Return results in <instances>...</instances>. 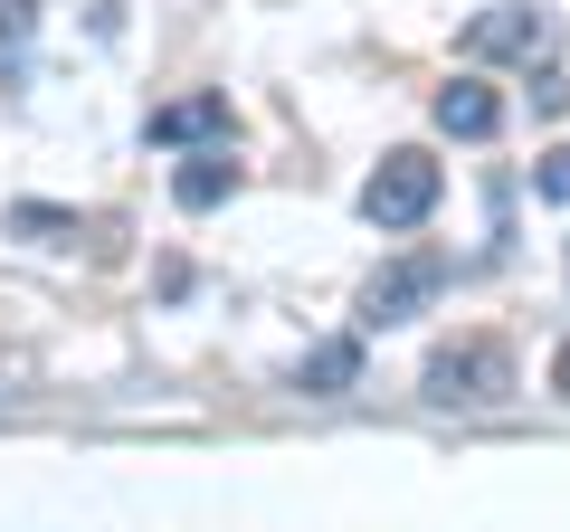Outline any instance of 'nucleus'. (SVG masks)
Returning a JSON list of instances; mask_svg holds the SVG:
<instances>
[{"label":"nucleus","mask_w":570,"mask_h":532,"mask_svg":"<svg viewBox=\"0 0 570 532\" xmlns=\"http://www.w3.org/2000/svg\"><path fill=\"white\" fill-rule=\"evenodd\" d=\"M419 390L438 410H494V400H513V352L494 343V333H456V343L428 352Z\"/></svg>","instance_id":"nucleus-1"},{"label":"nucleus","mask_w":570,"mask_h":532,"mask_svg":"<svg viewBox=\"0 0 570 532\" xmlns=\"http://www.w3.org/2000/svg\"><path fill=\"white\" fill-rule=\"evenodd\" d=\"M438 190H448V171L428 162L419 144H400V152H381V171L362 181V219L371 228H419L428 209H438Z\"/></svg>","instance_id":"nucleus-2"},{"label":"nucleus","mask_w":570,"mask_h":532,"mask_svg":"<svg viewBox=\"0 0 570 532\" xmlns=\"http://www.w3.org/2000/svg\"><path fill=\"white\" fill-rule=\"evenodd\" d=\"M561 48V20H551L542 0H504L485 20H466V58H513V67H542Z\"/></svg>","instance_id":"nucleus-3"},{"label":"nucleus","mask_w":570,"mask_h":532,"mask_svg":"<svg viewBox=\"0 0 570 532\" xmlns=\"http://www.w3.org/2000/svg\"><path fill=\"white\" fill-rule=\"evenodd\" d=\"M438 286H448V257H438V247H419V257L381 266V276L362 286V324H400V314L438 305Z\"/></svg>","instance_id":"nucleus-4"},{"label":"nucleus","mask_w":570,"mask_h":532,"mask_svg":"<svg viewBox=\"0 0 570 532\" xmlns=\"http://www.w3.org/2000/svg\"><path fill=\"white\" fill-rule=\"evenodd\" d=\"M153 144H228V96L219 86H200V96H171L153 105V124H142Z\"/></svg>","instance_id":"nucleus-5"},{"label":"nucleus","mask_w":570,"mask_h":532,"mask_svg":"<svg viewBox=\"0 0 570 532\" xmlns=\"http://www.w3.org/2000/svg\"><path fill=\"white\" fill-rule=\"evenodd\" d=\"M494 124H504V105H494V86H475V77L438 86V134H456V144H485Z\"/></svg>","instance_id":"nucleus-6"},{"label":"nucleus","mask_w":570,"mask_h":532,"mask_svg":"<svg viewBox=\"0 0 570 532\" xmlns=\"http://www.w3.org/2000/svg\"><path fill=\"white\" fill-rule=\"evenodd\" d=\"M352 381H362V343H352V333H333V343H314L305 362H295V390H314V400H343Z\"/></svg>","instance_id":"nucleus-7"},{"label":"nucleus","mask_w":570,"mask_h":532,"mask_svg":"<svg viewBox=\"0 0 570 532\" xmlns=\"http://www.w3.org/2000/svg\"><path fill=\"white\" fill-rule=\"evenodd\" d=\"M228 190H238V162H228V152H190V162L171 171V200L181 209H219Z\"/></svg>","instance_id":"nucleus-8"},{"label":"nucleus","mask_w":570,"mask_h":532,"mask_svg":"<svg viewBox=\"0 0 570 532\" xmlns=\"http://www.w3.org/2000/svg\"><path fill=\"white\" fill-rule=\"evenodd\" d=\"M0 228H10V238H29V247H67V238H77V209H48V200H10V209H0Z\"/></svg>","instance_id":"nucleus-9"},{"label":"nucleus","mask_w":570,"mask_h":532,"mask_svg":"<svg viewBox=\"0 0 570 532\" xmlns=\"http://www.w3.org/2000/svg\"><path fill=\"white\" fill-rule=\"evenodd\" d=\"M29 29H39V0H0V67H20Z\"/></svg>","instance_id":"nucleus-10"},{"label":"nucleus","mask_w":570,"mask_h":532,"mask_svg":"<svg viewBox=\"0 0 570 532\" xmlns=\"http://www.w3.org/2000/svg\"><path fill=\"white\" fill-rule=\"evenodd\" d=\"M542 200H570V144L542 152Z\"/></svg>","instance_id":"nucleus-11"},{"label":"nucleus","mask_w":570,"mask_h":532,"mask_svg":"<svg viewBox=\"0 0 570 532\" xmlns=\"http://www.w3.org/2000/svg\"><path fill=\"white\" fill-rule=\"evenodd\" d=\"M551 390H561V400H570V343L551 352Z\"/></svg>","instance_id":"nucleus-12"}]
</instances>
